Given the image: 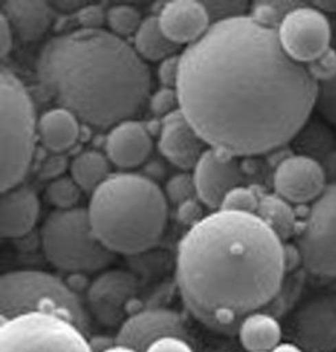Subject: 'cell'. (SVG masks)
Listing matches in <instances>:
<instances>
[{
    "instance_id": "19",
    "label": "cell",
    "mask_w": 336,
    "mask_h": 352,
    "mask_svg": "<svg viewBox=\"0 0 336 352\" xmlns=\"http://www.w3.org/2000/svg\"><path fill=\"white\" fill-rule=\"evenodd\" d=\"M40 212L37 195L28 188H14L1 195V236L16 239L32 231Z\"/></svg>"
},
{
    "instance_id": "29",
    "label": "cell",
    "mask_w": 336,
    "mask_h": 352,
    "mask_svg": "<svg viewBox=\"0 0 336 352\" xmlns=\"http://www.w3.org/2000/svg\"><path fill=\"white\" fill-rule=\"evenodd\" d=\"M260 198L254 190L238 186L227 194L224 198L223 205L221 210L234 211V212H245V214H256Z\"/></svg>"
},
{
    "instance_id": "37",
    "label": "cell",
    "mask_w": 336,
    "mask_h": 352,
    "mask_svg": "<svg viewBox=\"0 0 336 352\" xmlns=\"http://www.w3.org/2000/svg\"><path fill=\"white\" fill-rule=\"evenodd\" d=\"M14 47V30L4 15L0 17V52L1 57H7Z\"/></svg>"
},
{
    "instance_id": "42",
    "label": "cell",
    "mask_w": 336,
    "mask_h": 352,
    "mask_svg": "<svg viewBox=\"0 0 336 352\" xmlns=\"http://www.w3.org/2000/svg\"><path fill=\"white\" fill-rule=\"evenodd\" d=\"M103 352H137L136 350H133V349H129L127 346H122V344H117V343H115L112 347H110L109 350H106V351Z\"/></svg>"
},
{
    "instance_id": "7",
    "label": "cell",
    "mask_w": 336,
    "mask_h": 352,
    "mask_svg": "<svg viewBox=\"0 0 336 352\" xmlns=\"http://www.w3.org/2000/svg\"><path fill=\"white\" fill-rule=\"evenodd\" d=\"M41 243L49 263L63 272H100L115 260L96 238L85 208L52 212L43 224Z\"/></svg>"
},
{
    "instance_id": "35",
    "label": "cell",
    "mask_w": 336,
    "mask_h": 352,
    "mask_svg": "<svg viewBox=\"0 0 336 352\" xmlns=\"http://www.w3.org/2000/svg\"><path fill=\"white\" fill-rule=\"evenodd\" d=\"M145 352H194V349L192 343L185 339L168 336L155 342Z\"/></svg>"
},
{
    "instance_id": "27",
    "label": "cell",
    "mask_w": 336,
    "mask_h": 352,
    "mask_svg": "<svg viewBox=\"0 0 336 352\" xmlns=\"http://www.w3.org/2000/svg\"><path fill=\"white\" fill-rule=\"evenodd\" d=\"M107 23L111 28L112 33L119 37L135 36L139 31L143 20L140 12L127 4L113 6L107 11Z\"/></svg>"
},
{
    "instance_id": "17",
    "label": "cell",
    "mask_w": 336,
    "mask_h": 352,
    "mask_svg": "<svg viewBox=\"0 0 336 352\" xmlns=\"http://www.w3.org/2000/svg\"><path fill=\"white\" fill-rule=\"evenodd\" d=\"M157 17L164 33L177 45H192L211 27L206 4L194 0L169 1Z\"/></svg>"
},
{
    "instance_id": "22",
    "label": "cell",
    "mask_w": 336,
    "mask_h": 352,
    "mask_svg": "<svg viewBox=\"0 0 336 352\" xmlns=\"http://www.w3.org/2000/svg\"><path fill=\"white\" fill-rule=\"evenodd\" d=\"M241 347L247 352H271L282 342V329L272 314L258 310L241 320L238 329Z\"/></svg>"
},
{
    "instance_id": "31",
    "label": "cell",
    "mask_w": 336,
    "mask_h": 352,
    "mask_svg": "<svg viewBox=\"0 0 336 352\" xmlns=\"http://www.w3.org/2000/svg\"><path fill=\"white\" fill-rule=\"evenodd\" d=\"M150 110L164 118L179 110V100L176 89L164 87L159 90L150 98Z\"/></svg>"
},
{
    "instance_id": "28",
    "label": "cell",
    "mask_w": 336,
    "mask_h": 352,
    "mask_svg": "<svg viewBox=\"0 0 336 352\" xmlns=\"http://www.w3.org/2000/svg\"><path fill=\"white\" fill-rule=\"evenodd\" d=\"M315 110L328 124L336 127V73L330 80L318 83Z\"/></svg>"
},
{
    "instance_id": "10",
    "label": "cell",
    "mask_w": 336,
    "mask_h": 352,
    "mask_svg": "<svg viewBox=\"0 0 336 352\" xmlns=\"http://www.w3.org/2000/svg\"><path fill=\"white\" fill-rule=\"evenodd\" d=\"M278 40L289 57L309 66L331 49V25L315 6H294L277 27Z\"/></svg>"
},
{
    "instance_id": "40",
    "label": "cell",
    "mask_w": 336,
    "mask_h": 352,
    "mask_svg": "<svg viewBox=\"0 0 336 352\" xmlns=\"http://www.w3.org/2000/svg\"><path fill=\"white\" fill-rule=\"evenodd\" d=\"M271 352H304L298 344L295 343H281Z\"/></svg>"
},
{
    "instance_id": "4",
    "label": "cell",
    "mask_w": 336,
    "mask_h": 352,
    "mask_svg": "<svg viewBox=\"0 0 336 352\" xmlns=\"http://www.w3.org/2000/svg\"><path fill=\"white\" fill-rule=\"evenodd\" d=\"M87 212L96 238L122 255L153 248L168 222L165 194L152 179L133 173L109 177L93 192Z\"/></svg>"
},
{
    "instance_id": "39",
    "label": "cell",
    "mask_w": 336,
    "mask_h": 352,
    "mask_svg": "<svg viewBox=\"0 0 336 352\" xmlns=\"http://www.w3.org/2000/svg\"><path fill=\"white\" fill-rule=\"evenodd\" d=\"M64 169V160H61L60 157H53L44 165L43 172L45 177H56L58 176Z\"/></svg>"
},
{
    "instance_id": "32",
    "label": "cell",
    "mask_w": 336,
    "mask_h": 352,
    "mask_svg": "<svg viewBox=\"0 0 336 352\" xmlns=\"http://www.w3.org/2000/svg\"><path fill=\"white\" fill-rule=\"evenodd\" d=\"M310 74L318 83L330 80L336 73V52L330 49L320 60L307 66Z\"/></svg>"
},
{
    "instance_id": "5",
    "label": "cell",
    "mask_w": 336,
    "mask_h": 352,
    "mask_svg": "<svg viewBox=\"0 0 336 352\" xmlns=\"http://www.w3.org/2000/svg\"><path fill=\"white\" fill-rule=\"evenodd\" d=\"M32 313L60 317L90 338V313L80 296L60 277L43 271L4 273L0 280L1 320Z\"/></svg>"
},
{
    "instance_id": "25",
    "label": "cell",
    "mask_w": 336,
    "mask_h": 352,
    "mask_svg": "<svg viewBox=\"0 0 336 352\" xmlns=\"http://www.w3.org/2000/svg\"><path fill=\"white\" fill-rule=\"evenodd\" d=\"M256 215L282 241L291 238L295 232L297 222L290 204L278 195H264L260 198Z\"/></svg>"
},
{
    "instance_id": "3",
    "label": "cell",
    "mask_w": 336,
    "mask_h": 352,
    "mask_svg": "<svg viewBox=\"0 0 336 352\" xmlns=\"http://www.w3.org/2000/svg\"><path fill=\"white\" fill-rule=\"evenodd\" d=\"M36 76L49 99L96 129L131 120L152 89L149 67L135 47L104 30L53 37L37 57Z\"/></svg>"
},
{
    "instance_id": "33",
    "label": "cell",
    "mask_w": 336,
    "mask_h": 352,
    "mask_svg": "<svg viewBox=\"0 0 336 352\" xmlns=\"http://www.w3.org/2000/svg\"><path fill=\"white\" fill-rule=\"evenodd\" d=\"M179 65L181 56H172L161 63L159 67L160 82L168 89H176L179 77Z\"/></svg>"
},
{
    "instance_id": "6",
    "label": "cell",
    "mask_w": 336,
    "mask_h": 352,
    "mask_svg": "<svg viewBox=\"0 0 336 352\" xmlns=\"http://www.w3.org/2000/svg\"><path fill=\"white\" fill-rule=\"evenodd\" d=\"M38 123L32 99L16 76L1 69V192L17 188L32 164Z\"/></svg>"
},
{
    "instance_id": "11",
    "label": "cell",
    "mask_w": 336,
    "mask_h": 352,
    "mask_svg": "<svg viewBox=\"0 0 336 352\" xmlns=\"http://www.w3.org/2000/svg\"><path fill=\"white\" fill-rule=\"evenodd\" d=\"M177 336L192 343L183 317L172 309L152 307L129 316L119 327L115 342L137 352H145L162 338Z\"/></svg>"
},
{
    "instance_id": "16",
    "label": "cell",
    "mask_w": 336,
    "mask_h": 352,
    "mask_svg": "<svg viewBox=\"0 0 336 352\" xmlns=\"http://www.w3.org/2000/svg\"><path fill=\"white\" fill-rule=\"evenodd\" d=\"M205 145L208 144L181 110L162 119L159 148L162 155L179 169H194L206 152Z\"/></svg>"
},
{
    "instance_id": "14",
    "label": "cell",
    "mask_w": 336,
    "mask_h": 352,
    "mask_svg": "<svg viewBox=\"0 0 336 352\" xmlns=\"http://www.w3.org/2000/svg\"><path fill=\"white\" fill-rule=\"evenodd\" d=\"M274 190L289 204H314L330 185L327 172L315 159L304 155L281 161L273 176Z\"/></svg>"
},
{
    "instance_id": "20",
    "label": "cell",
    "mask_w": 336,
    "mask_h": 352,
    "mask_svg": "<svg viewBox=\"0 0 336 352\" xmlns=\"http://www.w3.org/2000/svg\"><path fill=\"white\" fill-rule=\"evenodd\" d=\"M14 32L25 41L40 40L48 31L53 10L44 0H8L3 3V11Z\"/></svg>"
},
{
    "instance_id": "24",
    "label": "cell",
    "mask_w": 336,
    "mask_h": 352,
    "mask_svg": "<svg viewBox=\"0 0 336 352\" xmlns=\"http://www.w3.org/2000/svg\"><path fill=\"white\" fill-rule=\"evenodd\" d=\"M71 178L82 190L94 192L111 176L110 160L96 151H86L78 155L70 166Z\"/></svg>"
},
{
    "instance_id": "21",
    "label": "cell",
    "mask_w": 336,
    "mask_h": 352,
    "mask_svg": "<svg viewBox=\"0 0 336 352\" xmlns=\"http://www.w3.org/2000/svg\"><path fill=\"white\" fill-rule=\"evenodd\" d=\"M38 138L50 152L63 153L80 138V119L73 112L58 107L45 112L38 120Z\"/></svg>"
},
{
    "instance_id": "30",
    "label": "cell",
    "mask_w": 336,
    "mask_h": 352,
    "mask_svg": "<svg viewBox=\"0 0 336 352\" xmlns=\"http://www.w3.org/2000/svg\"><path fill=\"white\" fill-rule=\"evenodd\" d=\"M166 194L173 204L179 206L185 202L192 201L194 197H197L192 175L182 173L172 177L166 185Z\"/></svg>"
},
{
    "instance_id": "36",
    "label": "cell",
    "mask_w": 336,
    "mask_h": 352,
    "mask_svg": "<svg viewBox=\"0 0 336 352\" xmlns=\"http://www.w3.org/2000/svg\"><path fill=\"white\" fill-rule=\"evenodd\" d=\"M201 211L202 210L199 208V205L192 199V201L185 202L179 206L178 218L182 223L192 224V227L203 219V218H201V214H202Z\"/></svg>"
},
{
    "instance_id": "23",
    "label": "cell",
    "mask_w": 336,
    "mask_h": 352,
    "mask_svg": "<svg viewBox=\"0 0 336 352\" xmlns=\"http://www.w3.org/2000/svg\"><path fill=\"white\" fill-rule=\"evenodd\" d=\"M178 47L179 45L173 43L162 31L159 17L144 19L135 34V49L143 60L162 63L164 60L176 56Z\"/></svg>"
},
{
    "instance_id": "12",
    "label": "cell",
    "mask_w": 336,
    "mask_h": 352,
    "mask_svg": "<svg viewBox=\"0 0 336 352\" xmlns=\"http://www.w3.org/2000/svg\"><path fill=\"white\" fill-rule=\"evenodd\" d=\"M139 283L132 273L122 270L99 274L87 290V306L96 322L106 327L122 326L128 317L126 309L137 294Z\"/></svg>"
},
{
    "instance_id": "18",
    "label": "cell",
    "mask_w": 336,
    "mask_h": 352,
    "mask_svg": "<svg viewBox=\"0 0 336 352\" xmlns=\"http://www.w3.org/2000/svg\"><path fill=\"white\" fill-rule=\"evenodd\" d=\"M153 148L152 138L144 124L126 120L110 131L106 140L107 157L122 169H132L144 162Z\"/></svg>"
},
{
    "instance_id": "15",
    "label": "cell",
    "mask_w": 336,
    "mask_h": 352,
    "mask_svg": "<svg viewBox=\"0 0 336 352\" xmlns=\"http://www.w3.org/2000/svg\"><path fill=\"white\" fill-rule=\"evenodd\" d=\"M236 157L216 149H206L194 168V184L199 201L212 210H221L224 198L241 186L243 173Z\"/></svg>"
},
{
    "instance_id": "8",
    "label": "cell",
    "mask_w": 336,
    "mask_h": 352,
    "mask_svg": "<svg viewBox=\"0 0 336 352\" xmlns=\"http://www.w3.org/2000/svg\"><path fill=\"white\" fill-rule=\"evenodd\" d=\"M0 352H93L89 336L56 316L32 313L0 320Z\"/></svg>"
},
{
    "instance_id": "38",
    "label": "cell",
    "mask_w": 336,
    "mask_h": 352,
    "mask_svg": "<svg viewBox=\"0 0 336 352\" xmlns=\"http://www.w3.org/2000/svg\"><path fill=\"white\" fill-rule=\"evenodd\" d=\"M89 342H90L93 352L106 351L116 343L115 338H107V336H90Z\"/></svg>"
},
{
    "instance_id": "13",
    "label": "cell",
    "mask_w": 336,
    "mask_h": 352,
    "mask_svg": "<svg viewBox=\"0 0 336 352\" xmlns=\"http://www.w3.org/2000/svg\"><path fill=\"white\" fill-rule=\"evenodd\" d=\"M291 331L304 351H336V294H322L294 314Z\"/></svg>"
},
{
    "instance_id": "1",
    "label": "cell",
    "mask_w": 336,
    "mask_h": 352,
    "mask_svg": "<svg viewBox=\"0 0 336 352\" xmlns=\"http://www.w3.org/2000/svg\"><path fill=\"white\" fill-rule=\"evenodd\" d=\"M176 90L203 142L239 157L295 138L315 110L318 82L285 53L277 28L240 15L216 20L183 50Z\"/></svg>"
},
{
    "instance_id": "34",
    "label": "cell",
    "mask_w": 336,
    "mask_h": 352,
    "mask_svg": "<svg viewBox=\"0 0 336 352\" xmlns=\"http://www.w3.org/2000/svg\"><path fill=\"white\" fill-rule=\"evenodd\" d=\"M82 30H102V24L107 20V14L104 15L103 8L99 6H86L78 11Z\"/></svg>"
},
{
    "instance_id": "9",
    "label": "cell",
    "mask_w": 336,
    "mask_h": 352,
    "mask_svg": "<svg viewBox=\"0 0 336 352\" xmlns=\"http://www.w3.org/2000/svg\"><path fill=\"white\" fill-rule=\"evenodd\" d=\"M297 248L307 272L336 277V184L311 204Z\"/></svg>"
},
{
    "instance_id": "41",
    "label": "cell",
    "mask_w": 336,
    "mask_h": 352,
    "mask_svg": "<svg viewBox=\"0 0 336 352\" xmlns=\"http://www.w3.org/2000/svg\"><path fill=\"white\" fill-rule=\"evenodd\" d=\"M315 7H318L320 11L326 12V11H333L336 12V1H330V3H318V4H314Z\"/></svg>"
},
{
    "instance_id": "2",
    "label": "cell",
    "mask_w": 336,
    "mask_h": 352,
    "mask_svg": "<svg viewBox=\"0 0 336 352\" xmlns=\"http://www.w3.org/2000/svg\"><path fill=\"white\" fill-rule=\"evenodd\" d=\"M287 250L256 214L219 210L192 226L177 250L176 281L195 320L225 336L282 288Z\"/></svg>"
},
{
    "instance_id": "26",
    "label": "cell",
    "mask_w": 336,
    "mask_h": 352,
    "mask_svg": "<svg viewBox=\"0 0 336 352\" xmlns=\"http://www.w3.org/2000/svg\"><path fill=\"white\" fill-rule=\"evenodd\" d=\"M80 186L71 177H57L47 188V199L58 210L76 208L80 198Z\"/></svg>"
}]
</instances>
